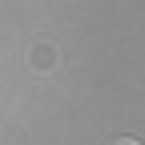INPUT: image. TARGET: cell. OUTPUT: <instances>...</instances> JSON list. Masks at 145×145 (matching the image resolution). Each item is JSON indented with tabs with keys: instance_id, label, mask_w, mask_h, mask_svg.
I'll list each match as a JSON object with an SVG mask.
<instances>
[{
	"instance_id": "cell-1",
	"label": "cell",
	"mask_w": 145,
	"mask_h": 145,
	"mask_svg": "<svg viewBox=\"0 0 145 145\" xmlns=\"http://www.w3.org/2000/svg\"><path fill=\"white\" fill-rule=\"evenodd\" d=\"M24 61H28L32 72L48 77V72H57V65H61V48H57V44H48V40H32L28 52H24Z\"/></svg>"
},
{
	"instance_id": "cell-2",
	"label": "cell",
	"mask_w": 145,
	"mask_h": 145,
	"mask_svg": "<svg viewBox=\"0 0 145 145\" xmlns=\"http://www.w3.org/2000/svg\"><path fill=\"white\" fill-rule=\"evenodd\" d=\"M117 145H137V141H133V137H125V141H117Z\"/></svg>"
}]
</instances>
